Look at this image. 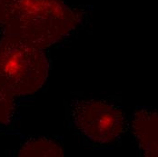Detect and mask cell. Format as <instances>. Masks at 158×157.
Wrapping results in <instances>:
<instances>
[{"label":"cell","instance_id":"obj_2","mask_svg":"<svg viewBox=\"0 0 158 157\" xmlns=\"http://www.w3.org/2000/svg\"><path fill=\"white\" fill-rule=\"evenodd\" d=\"M48 61L42 49L13 35L0 40V84L14 95L35 93L46 83Z\"/></svg>","mask_w":158,"mask_h":157},{"label":"cell","instance_id":"obj_4","mask_svg":"<svg viewBox=\"0 0 158 157\" xmlns=\"http://www.w3.org/2000/svg\"><path fill=\"white\" fill-rule=\"evenodd\" d=\"M133 133L145 156L158 155V115L155 110L141 109L135 113Z\"/></svg>","mask_w":158,"mask_h":157},{"label":"cell","instance_id":"obj_5","mask_svg":"<svg viewBox=\"0 0 158 157\" xmlns=\"http://www.w3.org/2000/svg\"><path fill=\"white\" fill-rule=\"evenodd\" d=\"M61 145L45 137H34L27 141L20 148V157H62Z\"/></svg>","mask_w":158,"mask_h":157},{"label":"cell","instance_id":"obj_3","mask_svg":"<svg viewBox=\"0 0 158 157\" xmlns=\"http://www.w3.org/2000/svg\"><path fill=\"white\" fill-rule=\"evenodd\" d=\"M72 116L79 132L97 143L114 141L124 133L127 126L121 108L101 100L74 101Z\"/></svg>","mask_w":158,"mask_h":157},{"label":"cell","instance_id":"obj_1","mask_svg":"<svg viewBox=\"0 0 158 157\" xmlns=\"http://www.w3.org/2000/svg\"><path fill=\"white\" fill-rule=\"evenodd\" d=\"M82 13L62 0H0V26L5 34L39 49L58 42L80 23Z\"/></svg>","mask_w":158,"mask_h":157},{"label":"cell","instance_id":"obj_6","mask_svg":"<svg viewBox=\"0 0 158 157\" xmlns=\"http://www.w3.org/2000/svg\"><path fill=\"white\" fill-rule=\"evenodd\" d=\"M15 95L0 84V125L6 124L14 112Z\"/></svg>","mask_w":158,"mask_h":157}]
</instances>
